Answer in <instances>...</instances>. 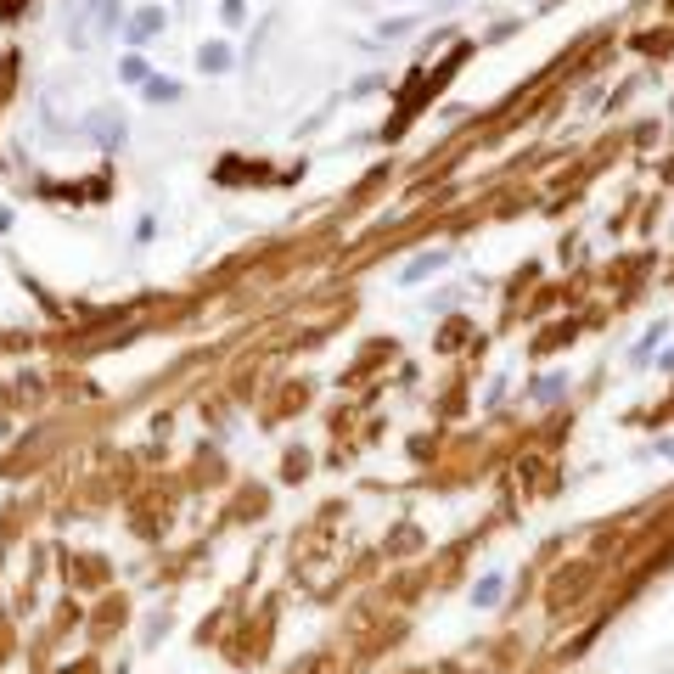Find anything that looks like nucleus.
<instances>
[{
    "mask_svg": "<svg viewBox=\"0 0 674 674\" xmlns=\"http://www.w3.org/2000/svg\"><path fill=\"white\" fill-rule=\"evenodd\" d=\"M164 23H169L164 6H141L136 17L124 23V40H129V45H146V40H158V34H164Z\"/></svg>",
    "mask_w": 674,
    "mask_h": 674,
    "instance_id": "obj_1",
    "label": "nucleus"
},
{
    "mask_svg": "<svg viewBox=\"0 0 674 674\" xmlns=\"http://www.w3.org/2000/svg\"><path fill=\"white\" fill-rule=\"evenodd\" d=\"M450 248H438V253H417V258H410V265L399 270V281H405V287H417V281H427V276H438V270H450Z\"/></svg>",
    "mask_w": 674,
    "mask_h": 674,
    "instance_id": "obj_2",
    "label": "nucleus"
},
{
    "mask_svg": "<svg viewBox=\"0 0 674 674\" xmlns=\"http://www.w3.org/2000/svg\"><path fill=\"white\" fill-rule=\"evenodd\" d=\"M197 68H202V73H230V45H225V40L197 45Z\"/></svg>",
    "mask_w": 674,
    "mask_h": 674,
    "instance_id": "obj_3",
    "label": "nucleus"
},
{
    "mask_svg": "<svg viewBox=\"0 0 674 674\" xmlns=\"http://www.w3.org/2000/svg\"><path fill=\"white\" fill-rule=\"evenodd\" d=\"M141 96H146V101H164V108H169V101H180V85H174V80H146Z\"/></svg>",
    "mask_w": 674,
    "mask_h": 674,
    "instance_id": "obj_4",
    "label": "nucleus"
},
{
    "mask_svg": "<svg viewBox=\"0 0 674 674\" xmlns=\"http://www.w3.org/2000/svg\"><path fill=\"white\" fill-rule=\"evenodd\" d=\"M118 80H124V85H146V80H152V68H146L141 57H124V62H118Z\"/></svg>",
    "mask_w": 674,
    "mask_h": 674,
    "instance_id": "obj_5",
    "label": "nucleus"
},
{
    "mask_svg": "<svg viewBox=\"0 0 674 674\" xmlns=\"http://www.w3.org/2000/svg\"><path fill=\"white\" fill-rule=\"evenodd\" d=\"M90 129H96L101 146H118V141H124V124H118V118H90Z\"/></svg>",
    "mask_w": 674,
    "mask_h": 674,
    "instance_id": "obj_6",
    "label": "nucleus"
},
{
    "mask_svg": "<svg viewBox=\"0 0 674 674\" xmlns=\"http://www.w3.org/2000/svg\"><path fill=\"white\" fill-rule=\"evenodd\" d=\"M495 595H501V574H489V579H478V585H473V602H478V607H489Z\"/></svg>",
    "mask_w": 674,
    "mask_h": 674,
    "instance_id": "obj_7",
    "label": "nucleus"
},
{
    "mask_svg": "<svg viewBox=\"0 0 674 674\" xmlns=\"http://www.w3.org/2000/svg\"><path fill=\"white\" fill-rule=\"evenodd\" d=\"M567 388V377H539V388H534V399H557Z\"/></svg>",
    "mask_w": 674,
    "mask_h": 674,
    "instance_id": "obj_8",
    "label": "nucleus"
},
{
    "mask_svg": "<svg viewBox=\"0 0 674 674\" xmlns=\"http://www.w3.org/2000/svg\"><path fill=\"white\" fill-rule=\"evenodd\" d=\"M410 34V17H394V23H382L377 29V40H405Z\"/></svg>",
    "mask_w": 674,
    "mask_h": 674,
    "instance_id": "obj_9",
    "label": "nucleus"
},
{
    "mask_svg": "<svg viewBox=\"0 0 674 674\" xmlns=\"http://www.w3.org/2000/svg\"><path fill=\"white\" fill-rule=\"evenodd\" d=\"M663 332H669V321H658L652 332H646V343H635V360H646V354H652V349H658V337H663Z\"/></svg>",
    "mask_w": 674,
    "mask_h": 674,
    "instance_id": "obj_10",
    "label": "nucleus"
},
{
    "mask_svg": "<svg viewBox=\"0 0 674 674\" xmlns=\"http://www.w3.org/2000/svg\"><path fill=\"white\" fill-rule=\"evenodd\" d=\"M220 12H225L230 23H242V0H220Z\"/></svg>",
    "mask_w": 674,
    "mask_h": 674,
    "instance_id": "obj_11",
    "label": "nucleus"
},
{
    "mask_svg": "<svg viewBox=\"0 0 674 674\" xmlns=\"http://www.w3.org/2000/svg\"><path fill=\"white\" fill-rule=\"evenodd\" d=\"M663 366H674V349H669V354H663Z\"/></svg>",
    "mask_w": 674,
    "mask_h": 674,
    "instance_id": "obj_12",
    "label": "nucleus"
}]
</instances>
